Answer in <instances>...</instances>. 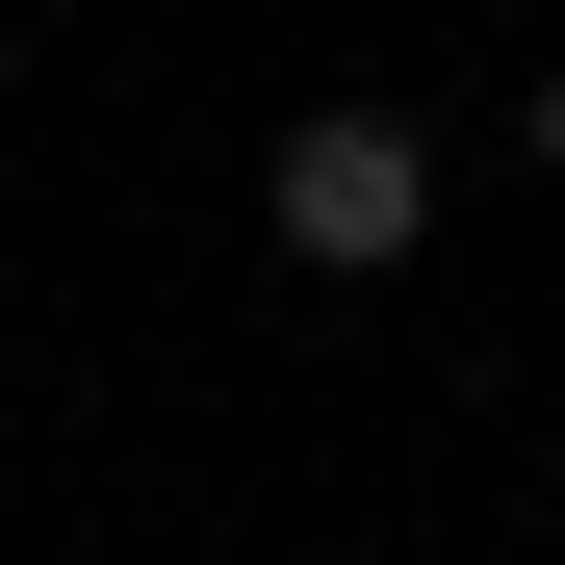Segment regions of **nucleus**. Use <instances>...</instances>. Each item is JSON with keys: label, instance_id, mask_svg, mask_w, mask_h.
Wrapping results in <instances>:
<instances>
[{"label": "nucleus", "instance_id": "nucleus-2", "mask_svg": "<svg viewBox=\"0 0 565 565\" xmlns=\"http://www.w3.org/2000/svg\"><path fill=\"white\" fill-rule=\"evenodd\" d=\"M540 180H565V77H540Z\"/></svg>", "mask_w": 565, "mask_h": 565}, {"label": "nucleus", "instance_id": "nucleus-1", "mask_svg": "<svg viewBox=\"0 0 565 565\" xmlns=\"http://www.w3.org/2000/svg\"><path fill=\"white\" fill-rule=\"evenodd\" d=\"M282 257H309V282H386V257H437V129H386V104H309V129H282Z\"/></svg>", "mask_w": 565, "mask_h": 565}]
</instances>
